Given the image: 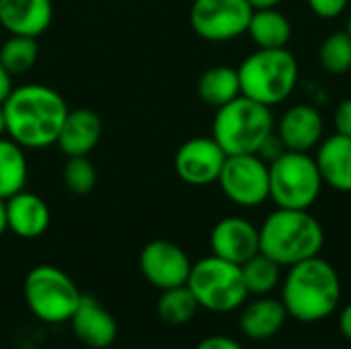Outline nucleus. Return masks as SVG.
<instances>
[{"label":"nucleus","instance_id":"f257e3e1","mask_svg":"<svg viewBox=\"0 0 351 349\" xmlns=\"http://www.w3.org/2000/svg\"><path fill=\"white\" fill-rule=\"evenodd\" d=\"M6 136L23 148H45L56 144L68 105L62 95L45 84L12 88L2 103Z\"/></svg>","mask_w":351,"mask_h":349},{"label":"nucleus","instance_id":"f03ea898","mask_svg":"<svg viewBox=\"0 0 351 349\" xmlns=\"http://www.w3.org/2000/svg\"><path fill=\"white\" fill-rule=\"evenodd\" d=\"M341 300L337 269L321 255L288 267L282 282V302L288 317L300 323H317L331 317Z\"/></svg>","mask_w":351,"mask_h":349},{"label":"nucleus","instance_id":"7ed1b4c3","mask_svg":"<svg viewBox=\"0 0 351 349\" xmlns=\"http://www.w3.org/2000/svg\"><path fill=\"white\" fill-rule=\"evenodd\" d=\"M323 224L308 210L276 208L259 226V251L282 267L321 255Z\"/></svg>","mask_w":351,"mask_h":349},{"label":"nucleus","instance_id":"20e7f679","mask_svg":"<svg viewBox=\"0 0 351 349\" xmlns=\"http://www.w3.org/2000/svg\"><path fill=\"white\" fill-rule=\"evenodd\" d=\"M276 130L271 107L261 105L245 95L216 109L212 138L220 144L226 156L257 154L265 138Z\"/></svg>","mask_w":351,"mask_h":349},{"label":"nucleus","instance_id":"39448f33","mask_svg":"<svg viewBox=\"0 0 351 349\" xmlns=\"http://www.w3.org/2000/svg\"><path fill=\"white\" fill-rule=\"evenodd\" d=\"M237 72L241 95L267 107L284 103L298 82V62L288 47H257V51L243 60Z\"/></svg>","mask_w":351,"mask_h":349},{"label":"nucleus","instance_id":"423d86ee","mask_svg":"<svg viewBox=\"0 0 351 349\" xmlns=\"http://www.w3.org/2000/svg\"><path fill=\"white\" fill-rule=\"evenodd\" d=\"M187 288L193 292L199 309L220 315L239 311L249 298L241 265L216 255L204 257L191 265Z\"/></svg>","mask_w":351,"mask_h":349},{"label":"nucleus","instance_id":"0eeeda50","mask_svg":"<svg viewBox=\"0 0 351 349\" xmlns=\"http://www.w3.org/2000/svg\"><path fill=\"white\" fill-rule=\"evenodd\" d=\"M323 179L315 156L286 150L269 163V200L286 210H311L319 200Z\"/></svg>","mask_w":351,"mask_h":349},{"label":"nucleus","instance_id":"6e6552de","mask_svg":"<svg viewBox=\"0 0 351 349\" xmlns=\"http://www.w3.org/2000/svg\"><path fill=\"white\" fill-rule=\"evenodd\" d=\"M25 302L31 315L43 323H68L82 298L74 280L53 265H37L25 278Z\"/></svg>","mask_w":351,"mask_h":349},{"label":"nucleus","instance_id":"1a4fd4ad","mask_svg":"<svg viewBox=\"0 0 351 349\" xmlns=\"http://www.w3.org/2000/svg\"><path fill=\"white\" fill-rule=\"evenodd\" d=\"M253 6L247 0H193L189 25L206 41H232L247 33Z\"/></svg>","mask_w":351,"mask_h":349},{"label":"nucleus","instance_id":"9d476101","mask_svg":"<svg viewBox=\"0 0 351 349\" xmlns=\"http://www.w3.org/2000/svg\"><path fill=\"white\" fill-rule=\"evenodd\" d=\"M218 185L239 208H257L269 200V165L257 154L226 156Z\"/></svg>","mask_w":351,"mask_h":349},{"label":"nucleus","instance_id":"9b49d317","mask_svg":"<svg viewBox=\"0 0 351 349\" xmlns=\"http://www.w3.org/2000/svg\"><path fill=\"white\" fill-rule=\"evenodd\" d=\"M226 163V152L214 138H191L183 142L175 154L177 177L191 187H206L218 183L222 167Z\"/></svg>","mask_w":351,"mask_h":349},{"label":"nucleus","instance_id":"f8f14e48","mask_svg":"<svg viewBox=\"0 0 351 349\" xmlns=\"http://www.w3.org/2000/svg\"><path fill=\"white\" fill-rule=\"evenodd\" d=\"M187 253L171 241H152L140 253V272L148 284L158 290L185 286L191 272Z\"/></svg>","mask_w":351,"mask_h":349},{"label":"nucleus","instance_id":"ddd939ff","mask_svg":"<svg viewBox=\"0 0 351 349\" xmlns=\"http://www.w3.org/2000/svg\"><path fill=\"white\" fill-rule=\"evenodd\" d=\"M212 255L243 265L259 253V228L241 216L222 218L210 234Z\"/></svg>","mask_w":351,"mask_h":349},{"label":"nucleus","instance_id":"4468645a","mask_svg":"<svg viewBox=\"0 0 351 349\" xmlns=\"http://www.w3.org/2000/svg\"><path fill=\"white\" fill-rule=\"evenodd\" d=\"M74 337L93 349H105L117 339L115 317L90 294H82L72 319L68 321Z\"/></svg>","mask_w":351,"mask_h":349},{"label":"nucleus","instance_id":"2eb2a0df","mask_svg":"<svg viewBox=\"0 0 351 349\" xmlns=\"http://www.w3.org/2000/svg\"><path fill=\"white\" fill-rule=\"evenodd\" d=\"M276 134L284 142L286 150L311 152L315 150L325 134V121L313 105H292L282 113L276 123Z\"/></svg>","mask_w":351,"mask_h":349},{"label":"nucleus","instance_id":"dca6fc26","mask_svg":"<svg viewBox=\"0 0 351 349\" xmlns=\"http://www.w3.org/2000/svg\"><path fill=\"white\" fill-rule=\"evenodd\" d=\"M6 224L8 230L21 239H37L41 237L51 222L49 206L43 197L31 191H19L6 202Z\"/></svg>","mask_w":351,"mask_h":349},{"label":"nucleus","instance_id":"f3484780","mask_svg":"<svg viewBox=\"0 0 351 349\" xmlns=\"http://www.w3.org/2000/svg\"><path fill=\"white\" fill-rule=\"evenodd\" d=\"M315 163L323 185L341 193H351V138L337 132L323 138L317 146Z\"/></svg>","mask_w":351,"mask_h":349},{"label":"nucleus","instance_id":"a211bd4d","mask_svg":"<svg viewBox=\"0 0 351 349\" xmlns=\"http://www.w3.org/2000/svg\"><path fill=\"white\" fill-rule=\"evenodd\" d=\"M53 19L51 0H0V25L10 35L39 37Z\"/></svg>","mask_w":351,"mask_h":349},{"label":"nucleus","instance_id":"6ab92c4d","mask_svg":"<svg viewBox=\"0 0 351 349\" xmlns=\"http://www.w3.org/2000/svg\"><path fill=\"white\" fill-rule=\"evenodd\" d=\"M101 134L103 123L93 109H74L68 111L56 144L66 156H88L99 144Z\"/></svg>","mask_w":351,"mask_h":349},{"label":"nucleus","instance_id":"aec40b11","mask_svg":"<svg viewBox=\"0 0 351 349\" xmlns=\"http://www.w3.org/2000/svg\"><path fill=\"white\" fill-rule=\"evenodd\" d=\"M286 319H288V311L282 298L255 296V300L243 304L239 327L245 337L253 341H265L271 339L284 327Z\"/></svg>","mask_w":351,"mask_h":349},{"label":"nucleus","instance_id":"412c9836","mask_svg":"<svg viewBox=\"0 0 351 349\" xmlns=\"http://www.w3.org/2000/svg\"><path fill=\"white\" fill-rule=\"evenodd\" d=\"M247 35L259 49H278L288 47L292 39L290 19L276 8H257L251 14Z\"/></svg>","mask_w":351,"mask_h":349},{"label":"nucleus","instance_id":"4be33fe9","mask_svg":"<svg viewBox=\"0 0 351 349\" xmlns=\"http://www.w3.org/2000/svg\"><path fill=\"white\" fill-rule=\"evenodd\" d=\"M197 95L210 107H222L241 95V82L237 68L214 66L208 68L197 80Z\"/></svg>","mask_w":351,"mask_h":349},{"label":"nucleus","instance_id":"5701e85b","mask_svg":"<svg viewBox=\"0 0 351 349\" xmlns=\"http://www.w3.org/2000/svg\"><path fill=\"white\" fill-rule=\"evenodd\" d=\"M25 148L10 138H0V200H8L27 185Z\"/></svg>","mask_w":351,"mask_h":349},{"label":"nucleus","instance_id":"b1692460","mask_svg":"<svg viewBox=\"0 0 351 349\" xmlns=\"http://www.w3.org/2000/svg\"><path fill=\"white\" fill-rule=\"evenodd\" d=\"M245 288L249 296H269L282 284V265L263 255L261 251L241 265Z\"/></svg>","mask_w":351,"mask_h":349},{"label":"nucleus","instance_id":"393cba45","mask_svg":"<svg viewBox=\"0 0 351 349\" xmlns=\"http://www.w3.org/2000/svg\"><path fill=\"white\" fill-rule=\"evenodd\" d=\"M197 311H199V304H197L193 292L187 288V284L162 290V294L156 302L158 319L167 325H173V327L187 325L195 317Z\"/></svg>","mask_w":351,"mask_h":349},{"label":"nucleus","instance_id":"a878e982","mask_svg":"<svg viewBox=\"0 0 351 349\" xmlns=\"http://www.w3.org/2000/svg\"><path fill=\"white\" fill-rule=\"evenodd\" d=\"M37 53H39V47H37L35 37L10 35L0 47V62L12 76H19V74L29 72L35 66Z\"/></svg>","mask_w":351,"mask_h":349},{"label":"nucleus","instance_id":"bb28decb","mask_svg":"<svg viewBox=\"0 0 351 349\" xmlns=\"http://www.w3.org/2000/svg\"><path fill=\"white\" fill-rule=\"evenodd\" d=\"M319 62L325 72L341 76L351 70V37L348 31H333L319 47Z\"/></svg>","mask_w":351,"mask_h":349},{"label":"nucleus","instance_id":"cd10ccee","mask_svg":"<svg viewBox=\"0 0 351 349\" xmlns=\"http://www.w3.org/2000/svg\"><path fill=\"white\" fill-rule=\"evenodd\" d=\"M64 183L76 195H86L93 191L97 171L88 156H68V163L64 165Z\"/></svg>","mask_w":351,"mask_h":349},{"label":"nucleus","instance_id":"c85d7f7f","mask_svg":"<svg viewBox=\"0 0 351 349\" xmlns=\"http://www.w3.org/2000/svg\"><path fill=\"white\" fill-rule=\"evenodd\" d=\"M308 8L321 19H337L346 12L351 0H306Z\"/></svg>","mask_w":351,"mask_h":349},{"label":"nucleus","instance_id":"c756f323","mask_svg":"<svg viewBox=\"0 0 351 349\" xmlns=\"http://www.w3.org/2000/svg\"><path fill=\"white\" fill-rule=\"evenodd\" d=\"M286 152V146H284V142L280 140V136L276 134V130L265 138V142L261 144V148L257 150V156H261L267 165L269 163H274L276 158H280L282 154Z\"/></svg>","mask_w":351,"mask_h":349},{"label":"nucleus","instance_id":"7c9ffc66","mask_svg":"<svg viewBox=\"0 0 351 349\" xmlns=\"http://www.w3.org/2000/svg\"><path fill=\"white\" fill-rule=\"evenodd\" d=\"M333 125H335L337 134L351 138V97L350 99H343L337 105V109L333 113Z\"/></svg>","mask_w":351,"mask_h":349},{"label":"nucleus","instance_id":"2f4dec72","mask_svg":"<svg viewBox=\"0 0 351 349\" xmlns=\"http://www.w3.org/2000/svg\"><path fill=\"white\" fill-rule=\"evenodd\" d=\"M193 349H245L237 339L228 335H210L202 339Z\"/></svg>","mask_w":351,"mask_h":349},{"label":"nucleus","instance_id":"473e14b6","mask_svg":"<svg viewBox=\"0 0 351 349\" xmlns=\"http://www.w3.org/2000/svg\"><path fill=\"white\" fill-rule=\"evenodd\" d=\"M10 93H12V74L0 62V105L8 99Z\"/></svg>","mask_w":351,"mask_h":349},{"label":"nucleus","instance_id":"72a5a7b5","mask_svg":"<svg viewBox=\"0 0 351 349\" xmlns=\"http://www.w3.org/2000/svg\"><path fill=\"white\" fill-rule=\"evenodd\" d=\"M339 329H341L343 337L351 341V302L346 304L343 311L339 313Z\"/></svg>","mask_w":351,"mask_h":349},{"label":"nucleus","instance_id":"f704fd0d","mask_svg":"<svg viewBox=\"0 0 351 349\" xmlns=\"http://www.w3.org/2000/svg\"><path fill=\"white\" fill-rule=\"evenodd\" d=\"M251 6H253V10H257V8H276L282 0H247Z\"/></svg>","mask_w":351,"mask_h":349},{"label":"nucleus","instance_id":"c9c22d12","mask_svg":"<svg viewBox=\"0 0 351 349\" xmlns=\"http://www.w3.org/2000/svg\"><path fill=\"white\" fill-rule=\"evenodd\" d=\"M8 230V224H6V204L4 200H0V237Z\"/></svg>","mask_w":351,"mask_h":349},{"label":"nucleus","instance_id":"e433bc0d","mask_svg":"<svg viewBox=\"0 0 351 349\" xmlns=\"http://www.w3.org/2000/svg\"><path fill=\"white\" fill-rule=\"evenodd\" d=\"M6 134V121H4V109H2V105H0V138Z\"/></svg>","mask_w":351,"mask_h":349},{"label":"nucleus","instance_id":"4c0bfd02","mask_svg":"<svg viewBox=\"0 0 351 349\" xmlns=\"http://www.w3.org/2000/svg\"><path fill=\"white\" fill-rule=\"evenodd\" d=\"M346 31H348V35L351 37V12H350V16H348V25H346Z\"/></svg>","mask_w":351,"mask_h":349}]
</instances>
